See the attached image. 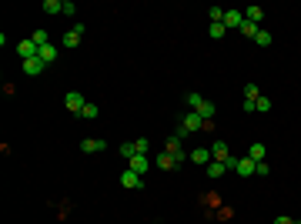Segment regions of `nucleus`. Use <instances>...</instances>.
Here are the masks:
<instances>
[{
  "label": "nucleus",
  "mask_w": 301,
  "mask_h": 224,
  "mask_svg": "<svg viewBox=\"0 0 301 224\" xmlns=\"http://www.w3.org/2000/svg\"><path fill=\"white\" fill-rule=\"evenodd\" d=\"M201 127H208V121H204L198 111H191L187 117H184V124H181V131H184V134H194V131H201Z\"/></svg>",
  "instance_id": "nucleus-1"
},
{
  "label": "nucleus",
  "mask_w": 301,
  "mask_h": 224,
  "mask_svg": "<svg viewBox=\"0 0 301 224\" xmlns=\"http://www.w3.org/2000/svg\"><path fill=\"white\" fill-rule=\"evenodd\" d=\"M84 104H87V97H84L81 90H70V94L64 97V107H67L70 114H81V111H84Z\"/></svg>",
  "instance_id": "nucleus-2"
},
{
  "label": "nucleus",
  "mask_w": 301,
  "mask_h": 224,
  "mask_svg": "<svg viewBox=\"0 0 301 224\" xmlns=\"http://www.w3.org/2000/svg\"><path fill=\"white\" fill-rule=\"evenodd\" d=\"M187 161H194V164H198V168H208L211 161H214V157H211V147H194V151H191V157H187Z\"/></svg>",
  "instance_id": "nucleus-3"
},
{
  "label": "nucleus",
  "mask_w": 301,
  "mask_h": 224,
  "mask_svg": "<svg viewBox=\"0 0 301 224\" xmlns=\"http://www.w3.org/2000/svg\"><path fill=\"white\" fill-rule=\"evenodd\" d=\"M44 67H47V64H44L40 57H30V60H24V74H27V77H37V74H44Z\"/></svg>",
  "instance_id": "nucleus-4"
},
{
  "label": "nucleus",
  "mask_w": 301,
  "mask_h": 224,
  "mask_svg": "<svg viewBox=\"0 0 301 224\" xmlns=\"http://www.w3.org/2000/svg\"><path fill=\"white\" fill-rule=\"evenodd\" d=\"M211 157H214V161H228V157H231V147H228L224 140H214V144H211Z\"/></svg>",
  "instance_id": "nucleus-5"
},
{
  "label": "nucleus",
  "mask_w": 301,
  "mask_h": 224,
  "mask_svg": "<svg viewBox=\"0 0 301 224\" xmlns=\"http://www.w3.org/2000/svg\"><path fill=\"white\" fill-rule=\"evenodd\" d=\"M120 184H124V188H141V184H144V177H141V174H137V171H124V174H120Z\"/></svg>",
  "instance_id": "nucleus-6"
},
{
  "label": "nucleus",
  "mask_w": 301,
  "mask_h": 224,
  "mask_svg": "<svg viewBox=\"0 0 301 224\" xmlns=\"http://www.w3.org/2000/svg\"><path fill=\"white\" fill-rule=\"evenodd\" d=\"M104 147H107V140H100V138L81 140V151H84V154H97V151H104Z\"/></svg>",
  "instance_id": "nucleus-7"
},
{
  "label": "nucleus",
  "mask_w": 301,
  "mask_h": 224,
  "mask_svg": "<svg viewBox=\"0 0 301 224\" xmlns=\"http://www.w3.org/2000/svg\"><path fill=\"white\" fill-rule=\"evenodd\" d=\"M81 34H84V24H77L74 30H67L60 44H64V47H77V44H81Z\"/></svg>",
  "instance_id": "nucleus-8"
},
{
  "label": "nucleus",
  "mask_w": 301,
  "mask_h": 224,
  "mask_svg": "<svg viewBox=\"0 0 301 224\" xmlns=\"http://www.w3.org/2000/svg\"><path fill=\"white\" fill-rule=\"evenodd\" d=\"M37 51H40V47H37V44H33V40H20V44H17V54L24 57V60H30V57H37Z\"/></svg>",
  "instance_id": "nucleus-9"
},
{
  "label": "nucleus",
  "mask_w": 301,
  "mask_h": 224,
  "mask_svg": "<svg viewBox=\"0 0 301 224\" xmlns=\"http://www.w3.org/2000/svg\"><path fill=\"white\" fill-rule=\"evenodd\" d=\"M241 24H244V14H241V10H228V14H224V27L228 30H234V27L241 30Z\"/></svg>",
  "instance_id": "nucleus-10"
},
{
  "label": "nucleus",
  "mask_w": 301,
  "mask_h": 224,
  "mask_svg": "<svg viewBox=\"0 0 301 224\" xmlns=\"http://www.w3.org/2000/svg\"><path fill=\"white\" fill-rule=\"evenodd\" d=\"M157 168H161V171H174V168H178V157L167 154V151H161V154H157Z\"/></svg>",
  "instance_id": "nucleus-11"
},
{
  "label": "nucleus",
  "mask_w": 301,
  "mask_h": 224,
  "mask_svg": "<svg viewBox=\"0 0 301 224\" xmlns=\"http://www.w3.org/2000/svg\"><path fill=\"white\" fill-rule=\"evenodd\" d=\"M148 154H134V157H131V161H127V168L131 171H137V174H144V171H148Z\"/></svg>",
  "instance_id": "nucleus-12"
},
{
  "label": "nucleus",
  "mask_w": 301,
  "mask_h": 224,
  "mask_svg": "<svg viewBox=\"0 0 301 224\" xmlns=\"http://www.w3.org/2000/svg\"><path fill=\"white\" fill-rule=\"evenodd\" d=\"M37 57H40L44 64H54V60H57V47H54V44H44V47L37 51Z\"/></svg>",
  "instance_id": "nucleus-13"
},
{
  "label": "nucleus",
  "mask_w": 301,
  "mask_h": 224,
  "mask_svg": "<svg viewBox=\"0 0 301 224\" xmlns=\"http://www.w3.org/2000/svg\"><path fill=\"white\" fill-rule=\"evenodd\" d=\"M254 171H258V164H254L251 157H241V161H238V174H241V177H251Z\"/></svg>",
  "instance_id": "nucleus-14"
},
{
  "label": "nucleus",
  "mask_w": 301,
  "mask_h": 224,
  "mask_svg": "<svg viewBox=\"0 0 301 224\" xmlns=\"http://www.w3.org/2000/svg\"><path fill=\"white\" fill-rule=\"evenodd\" d=\"M204 171H208V177H211V181H217L221 174H228V168H224V161H211V164H208Z\"/></svg>",
  "instance_id": "nucleus-15"
},
{
  "label": "nucleus",
  "mask_w": 301,
  "mask_h": 224,
  "mask_svg": "<svg viewBox=\"0 0 301 224\" xmlns=\"http://www.w3.org/2000/svg\"><path fill=\"white\" fill-rule=\"evenodd\" d=\"M248 157H251L254 164H261V161H265V144H251V151H248Z\"/></svg>",
  "instance_id": "nucleus-16"
},
{
  "label": "nucleus",
  "mask_w": 301,
  "mask_h": 224,
  "mask_svg": "<svg viewBox=\"0 0 301 224\" xmlns=\"http://www.w3.org/2000/svg\"><path fill=\"white\" fill-rule=\"evenodd\" d=\"M44 14H64V0H44Z\"/></svg>",
  "instance_id": "nucleus-17"
},
{
  "label": "nucleus",
  "mask_w": 301,
  "mask_h": 224,
  "mask_svg": "<svg viewBox=\"0 0 301 224\" xmlns=\"http://www.w3.org/2000/svg\"><path fill=\"white\" fill-rule=\"evenodd\" d=\"M261 17H265L261 7H248V14H244V20H251V24H261Z\"/></svg>",
  "instance_id": "nucleus-18"
},
{
  "label": "nucleus",
  "mask_w": 301,
  "mask_h": 224,
  "mask_svg": "<svg viewBox=\"0 0 301 224\" xmlns=\"http://www.w3.org/2000/svg\"><path fill=\"white\" fill-rule=\"evenodd\" d=\"M201 104H204V97H201L198 90H191V94H187V107H191V111H201Z\"/></svg>",
  "instance_id": "nucleus-19"
},
{
  "label": "nucleus",
  "mask_w": 301,
  "mask_h": 224,
  "mask_svg": "<svg viewBox=\"0 0 301 224\" xmlns=\"http://www.w3.org/2000/svg\"><path fill=\"white\" fill-rule=\"evenodd\" d=\"M258 30H261V24H251V20L241 24V34H244V37H258Z\"/></svg>",
  "instance_id": "nucleus-20"
},
{
  "label": "nucleus",
  "mask_w": 301,
  "mask_h": 224,
  "mask_svg": "<svg viewBox=\"0 0 301 224\" xmlns=\"http://www.w3.org/2000/svg\"><path fill=\"white\" fill-rule=\"evenodd\" d=\"M117 151H120V157H127V161H131V157L137 154V147H134V140H127V144H120Z\"/></svg>",
  "instance_id": "nucleus-21"
},
{
  "label": "nucleus",
  "mask_w": 301,
  "mask_h": 224,
  "mask_svg": "<svg viewBox=\"0 0 301 224\" xmlns=\"http://www.w3.org/2000/svg\"><path fill=\"white\" fill-rule=\"evenodd\" d=\"M224 14H228V10H221V7H211V10H208L211 24H224Z\"/></svg>",
  "instance_id": "nucleus-22"
},
{
  "label": "nucleus",
  "mask_w": 301,
  "mask_h": 224,
  "mask_svg": "<svg viewBox=\"0 0 301 224\" xmlns=\"http://www.w3.org/2000/svg\"><path fill=\"white\" fill-rule=\"evenodd\" d=\"M208 34L214 37V40H221V37L228 34V27H224V24H211V27H208Z\"/></svg>",
  "instance_id": "nucleus-23"
},
{
  "label": "nucleus",
  "mask_w": 301,
  "mask_h": 224,
  "mask_svg": "<svg viewBox=\"0 0 301 224\" xmlns=\"http://www.w3.org/2000/svg\"><path fill=\"white\" fill-rule=\"evenodd\" d=\"M97 114H100V111H97V104H90V101H87V104H84V111H81V117H87V121H94Z\"/></svg>",
  "instance_id": "nucleus-24"
},
{
  "label": "nucleus",
  "mask_w": 301,
  "mask_h": 224,
  "mask_svg": "<svg viewBox=\"0 0 301 224\" xmlns=\"http://www.w3.org/2000/svg\"><path fill=\"white\" fill-rule=\"evenodd\" d=\"M30 40H33L37 47H44V44H50V40H47V30H33V37H30Z\"/></svg>",
  "instance_id": "nucleus-25"
},
{
  "label": "nucleus",
  "mask_w": 301,
  "mask_h": 224,
  "mask_svg": "<svg viewBox=\"0 0 301 224\" xmlns=\"http://www.w3.org/2000/svg\"><path fill=\"white\" fill-rule=\"evenodd\" d=\"M258 97H261V90H258L254 84H248V87H244V101H258Z\"/></svg>",
  "instance_id": "nucleus-26"
},
{
  "label": "nucleus",
  "mask_w": 301,
  "mask_h": 224,
  "mask_svg": "<svg viewBox=\"0 0 301 224\" xmlns=\"http://www.w3.org/2000/svg\"><path fill=\"white\" fill-rule=\"evenodd\" d=\"M254 111L268 114V111H271V101H268V97H258V101H254Z\"/></svg>",
  "instance_id": "nucleus-27"
},
{
  "label": "nucleus",
  "mask_w": 301,
  "mask_h": 224,
  "mask_svg": "<svg viewBox=\"0 0 301 224\" xmlns=\"http://www.w3.org/2000/svg\"><path fill=\"white\" fill-rule=\"evenodd\" d=\"M254 44H261V47H268V44H271V34H268V30H258V37H254Z\"/></svg>",
  "instance_id": "nucleus-28"
},
{
  "label": "nucleus",
  "mask_w": 301,
  "mask_h": 224,
  "mask_svg": "<svg viewBox=\"0 0 301 224\" xmlns=\"http://www.w3.org/2000/svg\"><path fill=\"white\" fill-rule=\"evenodd\" d=\"M134 147H137V154H148V147H150V140H144V138H141V140H134Z\"/></svg>",
  "instance_id": "nucleus-29"
},
{
  "label": "nucleus",
  "mask_w": 301,
  "mask_h": 224,
  "mask_svg": "<svg viewBox=\"0 0 301 224\" xmlns=\"http://www.w3.org/2000/svg\"><path fill=\"white\" fill-rule=\"evenodd\" d=\"M74 14H77V7H74L70 0H64V17H74Z\"/></svg>",
  "instance_id": "nucleus-30"
},
{
  "label": "nucleus",
  "mask_w": 301,
  "mask_h": 224,
  "mask_svg": "<svg viewBox=\"0 0 301 224\" xmlns=\"http://www.w3.org/2000/svg\"><path fill=\"white\" fill-rule=\"evenodd\" d=\"M238 161H241V157H234V154H231V157L224 161V168H228V171H238Z\"/></svg>",
  "instance_id": "nucleus-31"
},
{
  "label": "nucleus",
  "mask_w": 301,
  "mask_h": 224,
  "mask_svg": "<svg viewBox=\"0 0 301 224\" xmlns=\"http://www.w3.org/2000/svg\"><path fill=\"white\" fill-rule=\"evenodd\" d=\"M274 224H295L291 218H274Z\"/></svg>",
  "instance_id": "nucleus-32"
}]
</instances>
